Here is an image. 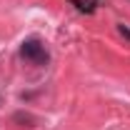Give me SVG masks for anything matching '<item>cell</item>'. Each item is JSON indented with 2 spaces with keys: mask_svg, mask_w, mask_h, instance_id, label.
<instances>
[{
  "mask_svg": "<svg viewBox=\"0 0 130 130\" xmlns=\"http://www.w3.org/2000/svg\"><path fill=\"white\" fill-rule=\"evenodd\" d=\"M20 55L28 60V63H32V65H45L50 60V53H48V48H45V43L43 40H25L23 45H20Z\"/></svg>",
  "mask_w": 130,
  "mask_h": 130,
  "instance_id": "cell-1",
  "label": "cell"
},
{
  "mask_svg": "<svg viewBox=\"0 0 130 130\" xmlns=\"http://www.w3.org/2000/svg\"><path fill=\"white\" fill-rule=\"evenodd\" d=\"M118 30H120L123 38H128V40H130V28H128V25H123V23H120V25H118Z\"/></svg>",
  "mask_w": 130,
  "mask_h": 130,
  "instance_id": "cell-2",
  "label": "cell"
}]
</instances>
